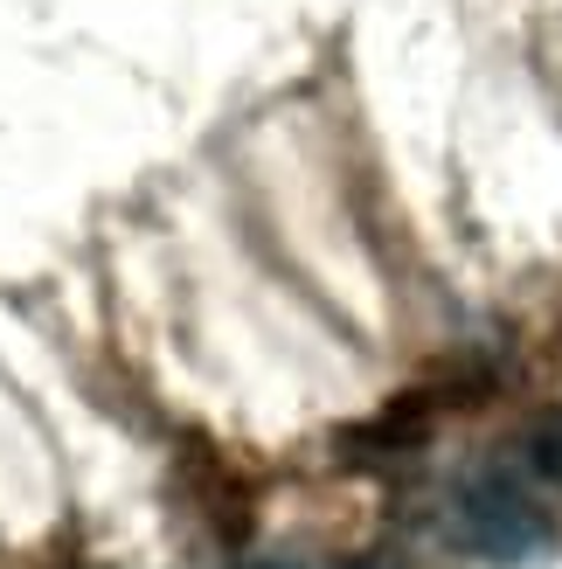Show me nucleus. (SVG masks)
<instances>
[{
  "instance_id": "1",
  "label": "nucleus",
  "mask_w": 562,
  "mask_h": 569,
  "mask_svg": "<svg viewBox=\"0 0 562 569\" xmlns=\"http://www.w3.org/2000/svg\"><path fill=\"white\" fill-rule=\"evenodd\" d=\"M459 528H465V542L486 549L493 562H528V556H542L555 542L549 515L514 487L508 472H486V479H472L459 493Z\"/></svg>"
},
{
  "instance_id": "2",
  "label": "nucleus",
  "mask_w": 562,
  "mask_h": 569,
  "mask_svg": "<svg viewBox=\"0 0 562 569\" xmlns=\"http://www.w3.org/2000/svg\"><path fill=\"white\" fill-rule=\"evenodd\" d=\"M528 466H535L549 487H562V403L549 417H535V431H528Z\"/></svg>"
},
{
  "instance_id": "3",
  "label": "nucleus",
  "mask_w": 562,
  "mask_h": 569,
  "mask_svg": "<svg viewBox=\"0 0 562 569\" xmlns=\"http://www.w3.org/2000/svg\"><path fill=\"white\" fill-rule=\"evenodd\" d=\"M243 569H305V562H243ZM348 569H382V562H348Z\"/></svg>"
}]
</instances>
